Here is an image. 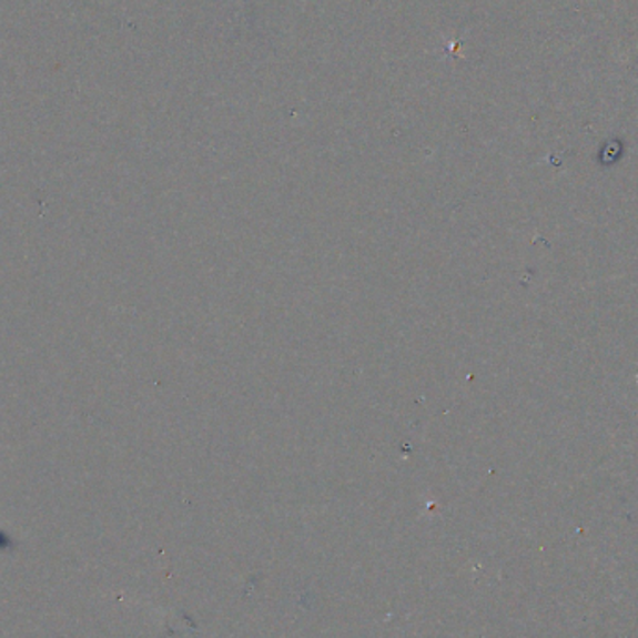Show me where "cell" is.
Masks as SVG:
<instances>
[{"label":"cell","mask_w":638,"mask_h":638,"mask_svg":"<svg viewBox=\"0 0 638 638\" xmlns=\"http://www.w3.org/2000/svg\"><path fill=\"white\" fill-rule=\"evenodd\" d=\"M12 547V539L8 538L7 534L0 530V549H8Z\"/></svg>","instance_id":"6da1fadb"}]
</instances>
